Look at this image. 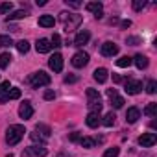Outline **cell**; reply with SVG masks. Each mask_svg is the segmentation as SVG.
Wrapping results in <instances>:
<instances>
[{"label": "cell", "instance_id": "6da1fadb", "mask_svg": "<svg viewBox=\"0 0 157 157\" xmlns=\"http://www.w3.org/2000/svg\"><path fill=\"white\" fill-rule=\"evenodd\" d=\"M24 133H26L24 126H21V124H13V126H10L8 131H6V142H8L10 146H15V144H19V142L22 140Z\"/></svg>", "mask_w": 157, "mask_h": 157}, {"label": "cell", "instance_id": "7a4b0ae2", "mask_svg": "<svg viewBox=\"0 0 157 157\" xmlns=\"http://www.w3.org/2000/svg\"><path fill=\"white\" fill-rule=\"evenodd\" d=\"M59 15H61V22H63L67 33L72 32V30H76L78 26L82 24V17L76 15V13H59Z\"/></svg>", "mask_w": 157, "mask_h": 157}, {"label": "cell", "instance_id": "3957f363", "mask_svg": "<svg viewBox=\"0 0 157 157\" xmlns=\"http://www.w3.org/2000/svg\"><path fill=\"white\" fill-rule=\"evenodd\" d=\"M87 105L91 113H100L102 111V98L96 89H87Z\"/></svg>", "mask_w": 157, "mask_h": 157}, {"label": "cell", "instance_id": "277c9868", "mask_svg": "<svg viewBox=\"0 0 157 157\" xmlns=\"http://www.w3.org/2000/svg\"><path fill=\"white\" fill-rule=\"evenodd\" d=\"M28 83H30L33 89L44 87V85H48V83H50V76H48L46 72L39 70V72H35V74H32V76L28 78Z\"/></svg>", "mask_w": 157, "mask_h": 157}, {"label": "cell", "instance_id": "5b68a950", "mask_svg": "<svg viewBox=\"0 0 157 157\" xmlns=\"http://www.w3.org/2000/svg\"><path fill=\"white\" fill-rule=\"evenodd\" d=\"M46 153L48 150L44 146H30V148H24L22 157H44Z\"/></svg>", "mask_w": 157, "mask_h": 157}, {"label": "cell", "instance_id": "8992f818", "mask_svg": "<svg viewBox=\"0 0 157 157\" xmlns=\"http://www.w3.org/2000/svg\"><path fill=\"white\" fill-rule=\"evenodd\" d=\"M87 63H89V54L87 52H76L72 56V67H76V68H82Z\"/></svg>", "mask_w": 157, "mask_h": 157}, {"label": "cell", "instance_id": "52a82bcc", "mask_svg": "<svg viewBox=\"0 0 157 157\" xmlns=\"http://www.w3.org/2000/svg\"><path fill=\"white\" fill-rule=\"evenodd\" d=\"M142 91V82H139V80H126V93L128 94H139Z\"/></svg>", "mask_w": 157, "mask_h": 157}, {"label": "cell", "instance_id": "ba28073f", "mask_svg": "<svg viewBox=\"0 0 157 157\" xmlns=\"http://www.w3.org/2000/svg\"><path fill=\"white\" fill-rule=\"evenodd\" d=\"M100 52H102V56H104V57H113V56H117V54H118V46H117L115 43L107 41V43H104V44H102Z\"/></svg>", "mask_w": 157, "mask_h": 157}, {"label": "cell", "instance_id": "9c48e42d", "mask_svg": "<svg viewBox=\"0 0 157 157\" xmlns=\"http://www.w3.org/2000/svg\"><path fill=\"white\" fill-rule=\"evenodd\" d=\"M85 10L91 11V13H94L96 19H102V17H104V6H102L100 2H87V4H85Z\"/></svg>", "mask_w": 157, "mask_h": 157}, {"label": "cell", "instance_id": "30bf717a", "mask_svg": "<svg viewBox=\"0 0 157 157\" xmlns=\"http://www.w3.org/2000/svg\"><path fill=\"white\" fill-rule=\"evenodd\" d=\"M48 65H50V68H52L54 72H61V70H63V56H61V54H54V56L50 57Z\"/></svg>", "mask_w": 157, "mask_h": 157}, {"label": "cell", "instance_id": "8fae6325", "mask_svg": "<svg viewBox=\"0 0 157 157\" xmlns=\"http://www.w3.org/2000/svg\"><path fill=\"white\" fill-rule=\"evenodd\" d=\"M155 142H157L155 133H142V135L139 137V144L144 146V148H150V146H153Z\"/></svg>", "mask_w": 157, "mask_h": 157}, {"label": "cell", "instance_id": "7c38bea8", "mask_svg": "<svg viewBox=\"0 0 157 157\" xmlns=\"http://www.w3.org/2000/svg\"><path fill=\"white\" fill-rule=\"evenodd\" d=\"M89 39H91V33H89L87 30L78 32V33H76V37H74V46H83V44H87V43H89Z\"/></svg>", "mask_w": 157, "mask_h": 157}, {"label": "cell", "instance_id": "4fadbf2b", "mask_svg": "<svg viewBox=\"0 0 157 157\" xmlns=\"http://www.w3.org/2000/svg\"><path fill=\"white\" fill-rule=\"evenodd\" d=\"M35 50H37L39 54H48V52L52 50V43H50L48 39H37V43H35Z\"/></svg>", "mask_w": 157, "mask_h": 157}, {"label": "cell", "instance_id": "5bb4252c", "mask_svg": "<svg viewBox=\"0 0 157 157\" xmlns=\"http://www.w3.org/2000/svg\"><path fill=\"white\" fill-rule=\"evenodd\" d=\"M19 115H21V118H24V120L32 118V117H33V107H32V104H30V102H24V104L19 107Z\"/></svg>", "mask_w": 157, "mask_h": 157}, {"label": "cell", "instance_id": "9a60e30c", "mask_svg": "<svg viewBox=\"0 0 157 157\" xmlns=\"http://www.w3.org/2000/svg\"><path fill=\"white\" fill-rule=\"evenodd\" d=\"M139 118H140V109H139V107H129L128 113H126V122L135 124Z\"/></svg>", "mask_w": 157, "mask_h": 157}, {"label": "cell", "instance_id": "2e32d148", "mask_svg": "<svg viewBox=\"0 0 157 157\" xmlns=\"http://www.w3.org/2000/svg\"><path fill=\"white\" fill-rule=\"evenodd\" d=\"M17 98H21V89L11 87V89L8 91V94H4L2 98H0V104H6L8 100H17Z\"/></svg>", "mask_w": 157, "mask_h": 157}, {"label": "cell", "instance_id": "e0dca14e", "mask_svg": "<svg viewBox=\"0 0 157 157\" xmlns=\"http://www.w3.org/2000/svg\"><path fill=\"white\" fill-rule=\"evenodd\" d=\"M85 122H87V126H89V128H98V126L102 124L100 113H89V115H87V118H85Z\"/></svg>", "mask_w": 157, "mask_h": 157}, {"label": "cell", "instance_id": "ac0fdd59", "mask_svg": "<svg viewBox=\"0 0 157 157\" xmlns=\"http://www.w3.org/2000/svg\"><path fill=\"white\" fill-rule=\"evenodd\" d=\"M93 76H94V80H96L98 83H105L107 78H109V72H107V68H96Z\"/></svg>", "mask_w": 157, "mask_h": 157}, {"label": "cell", "instance_id": "d6986e66", "mask_svg": "<svg viewBox=\"0 0 157 157\" xmlns=\"http://www.w3.org/2000/svg\"><path fill=\"white\" fill-rule=\"evenodd\" d=\"M54 24H56V19L52 15H41L39 17V26H43V28H54Z\"/></svg>", "mask_w": 157, "mask_h": 157}, {"label": "cell", "instance_id": "ffe728a7", "mask_svg": "<svg viewBox=\"0 0 157 157\" xmlns=\"http://www.w3.org/2000/svg\"><path fill=\"white\" fill-rule=\"evenodd\" d=\"M24 17H28V11L19 10V11H13L11 15H8V17H6V21H8V24H10L11 21H19V19H24Z\"/></svg>", "mask_w": 157, "mask_h": 157}, {"label": "cell", "instance_id": "44dd1931", "mask_svg": "<svg viewBox=\"0 0 157 157\" xmlns=\"http://www.w3.org/2000/svg\"><path fill=\"white\" fill-rule=\"evenodd\" d=\"M133 63L137 65V68H140V70H142V68H146V67H148V57L139 54V56H135V57H133Z\"/></svg>", "mask_w": 157, "mask_h": 157}, {"label": "cell", "instance_id": "7402d4cb", "mask_svg": "<svg viewBox=\"0 0 157 157\" xmlns=\"http://www.w3.org/2000/svg\"><path fill=\"white\" fill-rule=\"evenodd\" d=\"M115 120H117V117H115V113L111 111V113H107V115L104 117V120H102V124H104L105 128H111V126H115Z\"/></svg>", "mask_w": 157, "mask_h": 157}, {"label": "cell", "instance_id": "603a6c76", "mask_svg": "<svg viewBox=\"0 0 157 157\" xmlns=\"http://www.w3.org/2000/svg\"><path fill=\"white\" fill-rule=\"evenodd\" d=\"M10 63H11V56H10L8 52L0 54V68H6V67H8Z\"/></svg>", "mask_w": 157, "mask_h": 157}, {"label": "cell", "instance_id": "cb8c5ba5", "mask_svg": "<svg viewBox=\"0 0 157 157\" xmlns=\"http://www.w3.org/2000/svg\"><path fill=\"white\" fill-rule=\"evenodd\" d=\"M131 63H133V59H131V57H128V56H124V57L117 59V65H118L120 68H128V67H129Z\"/></svg>", "mask_w": 157, "mask_h": 157}, {"label": "cell", "instance_id": "d4e9b609", "mask_svg": "<svg viewBox=\"0 0 157 157\" xmlns=\"http://www.w3.org/2000/svg\"><path fill=\"white\" fill-rule=\"evenodd\" d=\"M144 115L148 117H157V104H148L144 107Z\"/></svg>", "mask_w": 157, "mask_h": 157}, {"label": "cell", "instance_id": "484cf974", "mask_svg": "<svg viewBox=\"0 0 157 157\" xmlns=\"http://www.w3.org/2000/svg\"><path fill=\"white\" fill-rule=\"evenodd\" d=\"M15 46H17V50H19L21 54H26V52L30 50V43H28V41H24V39H22V41H19Z\"/></svg>", "mask_w": 157, "mask_h": 157}, {"label": "cell", "instance_id": "4316f807", "mask_svg": "<svg viewBox=\"0 0 157 157\" xmlns=\"http://www.w3.org/2000/svg\"><path fill=\"white\" fill-rule=\"evenodd\" d=\"M80 142H82L83 148H94V144H96V140L91 139V137H83V139H80Z\"/></svg>", "mask_w": 157, "mask_h": 157}, {"label": "cell", "instance_id": "83f0119b", "mask_svg": "<svg viewBox=\"0 0 157 157\" xmlns=\"http://www.w3.org/2000/svg\"><path fill=\"white\" fill-rule=\"evenodd\" d=\"M155 91H157V82H155V80H150V82L146 83V93H148V94H155Z\"/></svg>", "mask_w": 157, "mask_h": 157}, {"label": "cell", "instance_id": "f1b7e54d", "mask_svg": "<svg viewBox=\"0 0 157 157\" xmlns=\"http://www.w3.org/2000/svg\"><path fill=\"white\" fill-rule=\"evenodd\" d=\"M11 10H13V4H11V2H4V4H0V15L11 13Z\"/></svg>", "mask_w": 157, "mask_h": 157}, {"label": "cell", "instance_id": "f546056e", "mask_svg": "<svg viewBox=\"0 0 157 157\" xmlns=\"http://www.w3.org/2000/svg\"><path fill=\"white\" fill-rule=\"evenodd\" d=\"M131 6H133L135 11H142V10L146 8V0H133V4H131Z\"/></svg>", "mask_w": 157, "mask_h": 157}, {"label": "cell", "instance_id": "4dcf8cb0", "mask_svg": "<svg viewBox=\"0 0 157 157\" xmlns=\"http://www.w3.org/2000/svg\"><path fill=\"white\" fill-rule=\"evenodd\" d=\"M10 44H13V41H11V37H10V35H0V48L10 46Z\"/></svg>", "mask_w": 157, "mask_h": 157}, {"label": "cell", "instance_id": "1f68e13d", "mask_svg": "<svg viewBox=\"0 0 157 157\" xmlns=\"http://www.w3.org/2000/svg\"><path fill=\"white\" fill-rule=\"evenodd\" d=\"M111 105H113L115 109H120V107L124 105V98H120V96H115V98H111Z\"/></svg>", "mask_w": 157, "mask_h": 157}, {"label": "cell", "instance_id": "d6a6232c", "mask_svg": "<svg viewBox=\"0 0 157 157\" xmlns=\"http://www.w3.org/2000/svg\"><path fill=\"white\" fill-rule=\"evenodd\" d=\"M118 153H120L118 148H109V150L104 151V157H118Z\"/></svg>", "mask_w": 157, "mask_h": 157}, {"label": "cell", "instance_id": "836d02e7", "mask_svg": "<svg viewBox=\"0 0 157 157\" xmlns=\"http://www.w3.org/2000/svg\"><path fill=\"white\" fill-rule=\"evenodd\" d=\"M35 129H37V131H43V135H44V137H48V135H50V128H48V126H44V124H37V126H35Z\"/></svg>", "mask_w": 157, "mask_h": 157}, {"label": "cell", "instance_id": "e575fe53", "mask_svg": "<svg viewBox=\"0 0 157 157\" xmlns=\"http://www.w3.org/2000/svg\"><path fill=\"white\" fill-rule=\"evenodd\" d=\"M30 139H32L33 142H39L41 146H44V139H43L41 135H37V133H30Z\"/></svg>", "mask_w": 157, "mask_h": 157}, {"label": "cell", "instance_id": "d590c367", "mask_svg": "<svg viewBox=\"0 0 157 157\" xmlns=\"http://www.w3.org/2000/svg\"><path fill=\"white\" fill-rule=\"evenodd\" d=\"M50 43H52V48H54V46H61V37H59L57 33H54V37L50 39Z\"/></svg>", "mask_w": 157, "mask_h": 157}, {"label": "cell", "instance_id": "8d00e7d4", "mask_svg": "<svg viewBox=\"0 0 157 157\" xmlns=\"http://www.w3.org/2000/svg\"><path fill=\"white\" fill-rule=\"evenodd\" d=\"M65 4H67L68 8H74V10L82 6V2H78V0H65Z\"/></svg>", "mask_w": 157, "mask_h": 157}, {"label": "cell", "instance_id": "74e56055", "mask_svg": "<svg viewBox=\"0 0 157 157\" xmlns=\"http://www.w3.org/2000/svg\"><path fill=\"white\" fill-rule=\"evenodd\" d=\"M11 87H10V82H4V83H0V94H8V91H10Z\"/></svg>", "mask_w": 157, "mask_h": 157}, {"label": "cell", "instance_id": "f35d334b", "mask_svg": "<svg viewBox=\"0 0 157 157\" xmlns=\"http://www.w3.org/2000/svg\"><path fill=\"white\" fill-rule=\"evenodd\" d=\"M126 43L135 46V44H140V39H139V37H128V39H126Z\"/></svg>", "mask_w": 157, "mask_h": 157}, {"label": "cell", "instance_id": "ab89813d", "mask_svg": "<svg viewBox=\"0 0 157 157\" xmlns=\"http://www.w3.org/2000/svg\"><path fill=\"white\" fill-rule=\"evenodd\" d=\"M74 82H78V76H72V74L65 76V83H74Z\"/></svg>", "mask_w": 157, "mask_h": 157}, {"label": "cell", "instance_id": "60d3db41", "mask_svg": "<svg viewBox=\"0 0 157 157\" xmlns=\"http://www.w3.org/2000/svg\"><path fill=\"white\" fill-rule=\"evenodd\" d=\"M54 98H56L54 91H46V93H44V100H54Z\"/></svg>", "mask_w": 157, "mask_h": 157}, {"label": "cell", "instance_id": "b9f144b4", "mask_svg": "<svg viewBox=\"0 0 157 157\" xmlns=\"http://www.w3.org/2000/svg\"><path fill=\"white\" fill-rule=\"evenodd\" d=\"M107 96H109V98H115V96H118V94H117V89H107Z\"/></svg>", "mask_w": 157, "mask_h": 157}, {"label": "cell", "instance_id": "7bdbcfd3", "mask_svg": "<svg viewBox=\"0 0 157 157\" xmlns=\"http://www.w3.org/2000/svg\"><path fill=\"white\" fill-rule=\"evenodd\" d=\"M82 137H80V133H70V140L72 142H76V140H80Z\"/></svg>", "mask_w": 157, "mask_h": 157}, {"label": "cell", "instance_id": "ee69618b", "mask_svg": "<svg viewBox=\"0 0 157 157\" xmlns=\"http://www.w3.org/2000/svg\"><path fill=\"white\" fill-rule=\"evenodd\" d=\"M113 82H115V83H120V82H122V78H120L118 74H113Z\"/></svg>", "mask_w": 157, "mask_h": 157}, {"label": "cell", "instance_id": "f6af8a7d", "mask_svg": "<svg viewBox=\"0 0 157 157\" xmlns=\"http://www.w3.org/2000/svg\"><path fill=\"white\" fill-rule=\"evenodd\" d=\"M120 26H122V28H129V26H131V21H122Z\"/></svg>", "mask_w": 157, "mask_h": 157}, {"label": "cell", "instance_id": "bcb514c9", "mask_svg": "<svg viewBox=\"0 0 157 157\" xmlns=\"http://www.w3.org/2000/svg\"><path fill=\"white\" fill-rule=\"evenodd\" d=\"M150 126H151V129H155V128H157V122H155V120H151V122H150Z\"/></svg>", "mask_w": 157, "mask_h": 157}, {"label": "cell", "instance_id": "7dc6e473", "mask_svg": "<svg viewBox=\"0 0 157 157\" xmlns=\"http://www.w3.org/2000/svg\"><path fill=\"white\" fill-rule=\"evenodd\" d=\"M57 157H67V155H57Z\"/></svg>", "mask_w": 157, "mask_h": 157}]
</instances>
